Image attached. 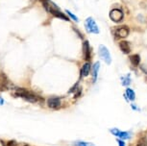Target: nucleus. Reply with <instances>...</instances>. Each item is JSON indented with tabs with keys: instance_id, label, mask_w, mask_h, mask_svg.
Segmentation results:
<instances>
[{
	"instance_id": "3",
	"label": "nucleus",
	"mask_w": 147,
	"mask_h": 146,
	"mask_svg": "<svg viewBox=\"0 0 147 146\" xmlns=\"http://www.w3.org/2000/svg\"><path fill=\"white\" fill-rule=\"evenodd\" d=\"M85 28L86 31L90 34H98L99 33L98 26L92 17H88L85 20Z\"/></svg>"
},
{
	"instance_id": "18",
	"label": "nucleus",
	"mask_w": 147,
	"mask_h": 146,
	"mask_svg": "<svg viewBox=\"0 0 147 146\" xmlns=\"http://www.w3.org/2000/svg\"><path fill=\"white\" fill-rule=\"evenodd\" d=\"M3 146H18V143L16 140H9V141H3V140H0Z\"/></svg>"
},
{
	"instance_id": "17",
	"label": "nucleus",
	"mask_w": 147,
	"mask_h": 146,
	"mask_svg": "<svg viewBox=\"0 0 147 146\" xmlns=\"http://www.w3.org/2000/svg\"><path fill=\"white\" fill-rule=\"evenodd\" d=\"M121 83H122V85L125 87L130 86V84H131V76H130V74H127L125 76H122Z\"/></svg>"
},
{
	"instance_id": "20",
	"label": "nucleus",
	"mask_w": 147,
	"mask_h": 146,
	"mask_svg": "<svg viewBox=\"0 0 147 146\" xmlns=\"http://www.w3.org/2000/svg\"><path fill=\"white\" fill-rule=\"evenodd\" d=\"M73 144L75 146H94L93 144H91V143L86 142V141H75Z\"/></svg>"
},
{
	"instance_id": "2",
	"label": "nucleus",
	"mask_w": 147,
	"mask_h": 146,
	"mask_svg": "<svg viewBox=\"0 0 147 146\" xmlns=\"http://www.w3.org/2000/svg\"><path fill=\"white\" fill-rule=\"evenodd\" d=\"M41 3H42V6L44 9L46 10V12L51 13L55 17H57L59 19H63V20H65V21L69 20L67 16L63 12H61V9L53 1H51V0H41Z\"/></svg>"
},
{
	"instance_id": "25",
	"label": "nucleus",
	"mask_w": 147,
	"mask_h": 146,
	"mask_svg": "<svg viewBox=\"0 0 147 146\" xmlns=\"http://www.w3.org/2000/svg\"><path fill=\"white\" fill-rule=\"evenodd\" d=\"M132 109H133V110H138V111H140V108H138V107H137V106H135L134 104H132Z\"/></svg>"
},
{
	"instance_id": "15",
	"label": "nucleus",
	"mask_w": 147,
	"mask_h": 146,
	"mask_svg": "<svg viewBox=\"0 0 147 146\" xmlns=\"http://www.w3.org/2000/svg\"><path fill=\"white\" fill-rule=\"evenodd\" d=\"M124 96H125V98L127 99V100H129V101H135V99H136L135 92L133 89H129V87H128V89H126Z\"/></svg>"
},
{
	"instance_id": "6",
	"label": "nucleus",
	"mask_w": 147,
	"mask_h": 146,
	"mask_svg": "<svg viewBox=\"0 0 147 146\" xmlns=\"http://www.w3.org/2000/svg\"><path fill=\"white\" fill-rule=\"evenodd\" d=\"M110 132L112 133L115 137H119L120 139H131L132 137V133L131 132H125V131H120L117 128H113L111 129Z\"/></svg>"
},
{
	"instance_id": "23",
	"label": "nucleus",
	"mask_w": 147,
	"mask_h": 146,
	"mask_svg": "<svg viewBox=\"0 0 147 146\" xmlns=\"http://www.w3.org/2000/svg\"><path fill=\"white\" fill-rule=\"evenodd\" d=\"M4 104H5V100L1 97V96H0V106H3Z\"/></svg>"
},
{
	"instance_id": "1",
	"label": "nucleus",
	"mask_w": 147,
	"mask_h": 146,
	"mask_svg": "<svg viewBox=\"0 0 147 146\" xmlns=\"http://www.w3.org/2000/svg\"><path fill=\"white\" fill-rule=\"evenodd\" d=\"M13 95L16 97H20L24 99L25 101L30 102V103H42L44 101L40 96L37 95L36 93L30 92L28 89H23V87H16V89H15Z\"/></svg>"
},
{
	"instance_id": "24",
	"label": "nucleus",
	"mask_w": 147,
	"mask_h": 146,
	"mask_svg": "<svg viewBox=\"0 0 147 146\" xmlns=\"http://www.w3.org/2000/svg\"><path fill=\"white\" fill-rule=\"evenodd\" d=\"M140 68H141V70H142V71H145V74H147V68L145 67V65H141V67H140Z\"/></svg>"
},
{
	"instance_id": "16",
	"label": "nucleus",
	"mask_w": 147,
	"mask_h": 146,
	"mask_svg": "<svg viewBox=\"0 0 147 146\" xmlns=\"http://www.w3.org/2000/svg\"><path fill=\"white\" fill-rule=\"evenodd\" d=\"M81 92H82V90H81V87H79L78 83L74 85V86L71 87V89H69V92H68V93H74L75 97H79L80 94H81Z\"/></svg>"
},
{
	"instance_id": "8",
	"label": "nucleus",
	"mask_w": 147,
	"mask_h": 146,
	"mask_svg": "<svg viewBox=\"0 0 147 146\" xmlns=\"http://www.w3.org/2000/svg\"><path fill=\"white\" fill-rule=\"evenodd\" d=\"M124 17V13L119 9H113L110 12V18L115 22H120Z\"/></svg>"
},
{
	"instance_id": "10",
	"label": "nucleus",
	"mask_w": 147,
	"mask_h": 146,
	"mask_svg": "<svg viewBox=\"0 0 147 146\" xmlns=\"http://www.w3.org/2000/svg\"><path fill=\"white\" fill-rule=\"evenodd\" d=\"M129 28L127 26H119L115 30V35L117 38H126L129 35Z\"/></svg>"
},
{
	"instance_id": "14",
	"label": "nucleus",
	"mask_w": 147,
	"mask_h": 146,
	"mask_svg": "<svg viewBox=\"0 0 147 146\" xmlns=\"http://www.w3.org/2000/svg\"><path fill=\"white\" fill-rule=\"evenodd\" d=\"M99 69H100V63L97 62L94 64V65L92 67V82L95 83L96 80H97V76H98V72H99Z\"/></svg>"
},
{
	"instance_id": "7",
	"label": "nucleus",
	"mask_w": 147,
	"mask_h": 146,
	"mask_svg": "<svg viewBox=\"0 0 147 146\" xmlns=\"http://www.w3.org/2000/svg\"><path fill=\"white\" fill-rule=\"evenodd\" d=\"M46 104L50 109L58 110L61 108V106H62V100H61L60 97H50V98L47 99Z\"/></svg>"
},
{
	"instance_id": "21",
	"label": "nucleus",
	"mask_w": 147,
	"mask_h": 146,
	"mask_svg": "<svg viewBox=\"0 0 147 146\" xmlns=\"http://www.w3.org/2000/svg\"><path fill=\"white\" fill-rule=\"evenodd\" d=\"M65 12H66V13H67V15H68L69 16H70V17H71L72 19H73L74 21H75V22H78L79 19H78V17H77V16H76L75 15H74V13H72L69 10H66Z\"/></svg>"
},
{
	"instance_id": "19",
	"label": "nucleus",
	"mask_w": 147,
	"mask_h": 146,
	"mask_svg": "<svg viewBox=\"0 0 147 146\" xmlns=\"http://www.w3.org/2000/svg\"><path fill=\"white\" fill-rule=\"evenodd\" d=\"M136 146H147V139L146 137H140L138 140L137 145Z\"/></svg>"
},
{
	"instance_id": "12",
	"label": "nucleus",
	"mask_w": 147,
	"mask_h": 146,
	"mask_svg": "<svg viewBox=\"0 0 147 146\" xmlns=\"http://www.w3.org/2000/svg\"><path fill=\"white\" fill-rule=\"evenodd\" d=\"M119 47H120L121 51L123 52L124 54H129L131 52V45L128 41L126 40H121L119 42Z\"/></svg>"
},
{
	"instance_id": "13",
	"label": "nucleus",
	"mask_w": 147,
	"mask_h": 146,
	"mask_svg": "<svg viewBox=\"0 0 147 146\" xmlns=\"http://www.w3.org/2000/svg\"><path fill=\"white\" fill-rule=\"evenodd\" d=\"M129 60L133 67H138L140 64V56L138 54L131 55V56L129 57Z\"/></svg>"
},
{
	"instance_id": "22",
	"label": "nucleus",
	"mask_w": 147,
	"mask_h": 146,
	"mask_svg": "<svg viewBox=\"0 0 147 146\" xmlns=\"http://www.w3.org/2000/svg\"><path fill=\"white\" fill-rule=\"evenodd\" d=\"M116 141H117V144H118V146H126V145H125V142L123 141V139H118L117 140H116Z\"/></svg>"
},
{
	"instance_id": "9",
	"label": "nucleus",
	"mask_w": 147,
	"mask_h": 146,
	"mask_svg": "<svg viewBox=\"0 0 147 146\" xmlns=\"http://www.w3.org/2000/svg\"><path fill=\"white\" fill-rule=\"evenodd\" d=\"M83 57L87 62H90L91 59V48L88 40L83 42Z\"/></svg>"
},
{
	"instance_id": "5",
	"label": "nucleus",
	"mask_w": 147,
	"mask_h": 146,
	"mask_svg": "<svg viewBox=\"0 0 147 146\" xmlns=\"http://www.w3.org/2000/svg\"><path fill=\"white\" fill-rule=\"evenodd\" d=\"M11 87V83L9 78L3 71L0 72V92H5L8 90Z\"/></svg>"
},
{
	"instance_id": "11",
	"label": "nucleus",
	"mask_w": 147,
	"mask_h": 146,
	"mask_svg": "<svg viewBox=\"0 0 147 146\" xmlns=\"http://www.w3.org/2000/svg\"><path fill=\"white\" fill-rule=\"evenodd\" d=\"M90 69H91V65H90V62H87L83 65V67L80 70V78H85L90 75Z\"/></svg>"
},
{
	"instance_id": "4",
	"label": "nucleus",
	"mask_w": 147,
	"mask_h": 146,
	"mask_svg": "<svg viewBox=\"0 0 147 146\" xmlns=\"http://www.w3.org/2000/svg\"><path fill=\"white\" fill-rule=\"evenodd\" d=\"M98 54H99V57H100L107 65H111V63H112V57H111L110 51L108 50V48L106 46L102 45V44L99 46Z\"/></svg>"
},
{
	"instance_id": "26",
	"label": "nucleus",
	"mask_w": 147,
	"mask_h": 146,
	"mask_svg": "<svg viewBox=\"0 0 147 146\" xmlns=\"http://www.w3.org/2000/svg\"><path fill=\"white\" fill-rule=\"evenodd\" d=\"M18 146H29V145L25 144V143H21V144H18Z\"/></svg>"
}]
</instances>
